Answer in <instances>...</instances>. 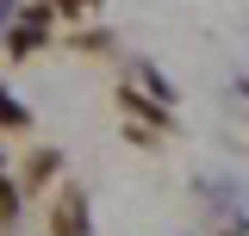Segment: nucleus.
<instances>
[{"mask_svg": "<svg viewBox=\"0 0 249 236\" xmlns=\"http://www.w3.org/2000/svg\"><path fill=\"white\" fill-rule=\"evenodd\" d=\"M56 236H88V205H81V199H69V205H62Z\"/></svg>", "mask_w": 249, "mask_h": 236, "instance_id": "1", "label": "nucleus"}, {"mask_svg": "<svg viewBox=\"0 0 249 236\" xmlns=\"http://www.w3.org/2000/svg\"><path fill=\"white\" fill-rule=\"evenodd\" d=\"M0 118H19V106H6V93H0Z\"/></svg>", "mask_w": 249, "mask_h": 236, "instance_id": "2", "label": "nucleus"}, {"mask_svg": "<svg viewBox=\"0 0 249 236\" xmlns=\"http://www.w3.org/2000/svg\"><path fill=\"white\" fill-rule=\"evenodd\" d=\"M6 6H13V0H0V19H6Z\"/></svg>", "mask_w": 249, "mask_h": 236, "instance_id": "3", "label": "nucleus"}]
</instances>
